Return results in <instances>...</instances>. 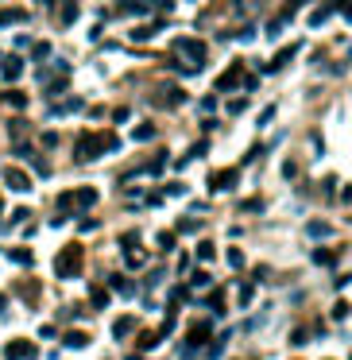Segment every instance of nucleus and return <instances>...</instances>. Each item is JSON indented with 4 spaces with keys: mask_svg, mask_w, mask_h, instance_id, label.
Wrapping results in <instances>:
<instances>
[{
    "mask_svg": "<svg viewBox=\"0 0 352 360\" xmlns=\"http://www.w3.org/2000/svg\"><path fill=\"white\" fill-rule=\"evenodd\" d=\"M19 70H24V62H19V58H4V78H8V81H16Z\"/></svg>",
    "mask_w": 352,
    "mask_h": 360,
    "instance_id": "obj_19",
    "label": "nucleus"
},
{
    "mask_svg": "<svg viewBox=\"0 0 352 360\" xmlns=\"http://www.w3.org/2000/svg\"><path fill=\"white\" fill-rule=\"evenodd\" d=\"M31 352H35V349H31L27 341H12L8 349H4V356H12V360H16V356H31Z\"/></svg>",
    "mask_w": 352,
    "mask_h": 360,
    "instance_id": "obj_14",
    "label": "nucleus"
},
{
    "mask_svg": "<svg viewBox=\"0 0 352 360\" xmlns=\"http://www.w3.org/2000/svg\"><path fill=\"white\" fill-rule=\"evenodd\" d=\"M159 248H174V237L170 232H159Z\"/></svg>",
    "mask_w": 352,
    "mask_h": 360,
    "instance_id": "obj_37",
    "label": "nucleus"
},
{
    "mask_svg": "<svg viewBox=\"0 0 352 360\" xmlns=\"http://www.w3.org/2000/svg\"><path fill=\"white\" fill-rule=\"evenodd\" d=\"M329 16H333V4H325V8H317L314 16H310V24H314V27H321V24H325Z\"/></svg>",
    "mask_w": 352,
    "mask_h": 360,
    "instance_id": "obj_23",
    "label": "nucleus"
},
{
    "mask_svg": "<svg viewBox=\"0 0 352 360\" xmlns=\"http://www.w3.org/2000/svg\"><path fill=\"white\" fill-rule=\"evenodd\" d=\"M31 54H35V58H47V54H51V43H39V47H35Z\"/></svg>",
    "mask_w": 352,
    "mask_h": 360,
    "instance_id": "obj_38",
    "label": "nucleus"
},
{
    "mask_svg": "<svg viewBox=\"0 0 352 360\" xmlns=\"http://www.w3.org/2000/svg\"><path fill=\"white\" fill-rule=\"evenodd\" d=\"M74 19H78V0H62V12H58V24L70 27Z\"/></svg>",
    "mask_w": 352,
    "mask_h": 360,
    "instance_id": "obj_10",
    "label": "nucleus"
},
{
    "mask_svg": "<svg viewBox=\"0 0 352 360\" xmlns=\"http://www.w3.org/2000/svg\"><path fill=\"white\" fill-rule=\"evenodd\" d=\"M0 310H4V299H0Z\"/></svg>",
    "mask_w": 352,
    "mask_h": 360,
    "instance_id": "obj_40",
    "label": "nucleus"
},
{
    "mask_svg": "<svg viewBox=\"0 0 352 360\" xmlns=\"http://www.w3.org/2000/svg\"><path fill=\"white\" fill-rule=\"evenodd\" d=\"M225 345H229V333H221V337H217V341H213V349H209V356H213V360H217V356H221V352H225Z\"/></svg>",
    "mask_w": 352,
    "mask_h": 360,
    "instance_id": "obj_29",
    "label": "nucleus"
},
{
    "mask_svg": "<svg viewBox=\"0 0 352 360\" xmlns=\"http://www.w3.org/2000/svg\"><path fill=\"white\" fill-rule=\"evenodd\" d=\"M74 202H81V205H78V209H89V205L97 202V190H93V186H81V190H78V194H74Z\"/></svg>",
    "mask_w": 352,
    "mask_h": 360,
    "instance_id": "obj_13",
    "label": "nucleus"
},
{
    "mask_svg": "<svg viewBox=\"0 0 352 360\" xmlns=\"http://www.w3.org/2000/svg\"><path fill=\"white\" fill-rule=\"evenodd\" d=\"M229 264L232 267H244V252H240V248H229Z\"/></svg>",
    "mask_w": 352,
    "mask_h": 360,
    "instance_id": "obj_34",
    "label": "nucleus"
},
{
    "mask_svg": "<svg viewBox=\"0 0 352 360\" xmlns=\"http://www.w3.org/2000/svg\"><path fill=\"white\" fill-rule=\"evenodd\" d=\"M0 209H4V202H0Z\"/></svg>",
    "mask_w": 352,
    "mask_h": 360,
    "instance_id": "obj_41",
    "label": "nucleus"
},
{
    "mask_svg": "<svg viewBox=\"0 0 352 360\" xmlns=\"http://www.w3.org/2000/svg\"><path fill=\"white\" fill-rule=\"evenodd\" d=\"M170 47H174L178 54H186L194 66H202V62H205V43H197V39H186V35H182V39H174Z\"/></svg>",
    "mask_w": 352,
    "mask_h": 360,
    "instance_id": "obj_3",
    "label": "nucleus"
},
{
    "mask_svg": "<svg viewBox=\"0 0 352 360\" xmlns=\"http://www.w3.org/2000/svg\"><path fill=\"white\" fill-rule=\"evenodd\" d=\"M66 345H70V349H85V345H89V333H66Z\"/></svg>",
    "mask_w": 352,
    "mask_h": 360,
    "instance_id": "obj_24",
    "label": "nucleus"
},
{
    "mask_svg": "<svg viewBox=\"0 0 352 360\" xmlns=\"http://www.w3.org/2000/svg\"><path fill=\"white\" fill-rule=\"evenodd\" d=\"M78 271H81V248L78 244H66L58 252V260H54V275H58V279H74Z\"/></svg>",
    "mask_w": 352,
    "mask_h": 360,
    "instance_id": "obj_2",
    "label": "nucleus"
},
{
    "mask_svg": "<svg viewBox=\"0 0 352 360\" xmlns=\"http://www.w3.org/2000/svg\"><path fill=\"white\" fill-rule=\"evenodd\" d=\"M213 256H217V248H213L209 240H202V244H197V260H205V264H209Z\"/></svg>",
    "mask_w": 352,
    "mask_h": 360,
    "instance_id": "obj_25",
    "label": "nucleus"
},
{
    "mask_svg": "<svg viewBox=\"0 0 352 360\" xmlns=\"http://www.w3.org/2000/svg\"><path fill=\"white\" fill-rule=\"evenodd\" d=\"M275 120V105H267L263 113H259V128H263V124H271Z\"/></svg>",
    "mask_w": 352,
    "mask_h": 360,
    "instance_id": "obj_35",
    "label": "nucleus"
},
{
    "mask_svg": "<svg viewBox=\"0 0 352 360\" xmlns=\"http://www.w3.org/2000/svg\"><path fill=\"white\" fill-rule=\"evenodd\" d=\"M182 101H186V93L178 86H167L163 93H159V105H182Z\"/></svg>",
    "mask_w": 352,
    "mask_h": 360,
    "instance_id": "obj_11",
    "label": "nucleus"
},
{
    "mask_svg": "<svg viewBox=\"0 0 352 360\" xmlns=\"http://www.w3.org/2000/svg\"><path fill=\"white\" fill-rule=\"evenodd\" d=\"M240 306H252V283H244V287H240Z\"/></svg>",
    "mask_w": 352,
    "mask_h": 360,
    "instance_id": "obj_33",
    "label": "nucleus"
},
{
    "mask_svg": "<svg viewBox=\"0 0 352 360\" xmlns=\"http://www.w3.org/2000/svg\"><path fill=\"white\" fill-rule=\"evenodd\" d=\"M236 86H240V66H229V70L217 78V89H221V93H229V89H236Z\"/></svg>",
    "mask_w": 352,
    "mask_h": 360,
    "instance_id": "obj_6",
    "label": "nucleus"
},
{
    "mask_svg": "<svg viewBox=\"0 0 352 360\" xmlns=\"http://www.w3.org/2000/svg\"><path fill=\"white\" fill-rule=\"evenodd\" d=\"M306 232H310L314 240H325V237H329V225H325V221H310Z\"/></svg>",
    "mask_w": 352,
    "mask_h": 360,
    "instance_id": "obj_18",
    "label": "nucleus"
},
{
    "mask_svg": "<svg viewBox=\"0 0 352 360\" xmlns=\"http://www.w3.org/2000/svg\"><path fill=\"white\" fill-rule=\"evenodd\" d=\"M136 329V317H116V325H113V333L116 337H128Z\"/></svg>",
    "mask_w": 352,
    "mask_h": 360,
    "instance_id": "obj_17",
    "label": "nucleus"
},
{
    "mask_svg": "<svg viewBox=\"0 0 352 360\" xmlns=\"http://www.w3.org/2000/svg\"><path fill=\"white\" fill-rule=\"evenodd\" d=\"M116 12H124V16H143V12H147V4H136V0H124V4H120Z\"/></svg>",
    "mask_w": 352,
    "mask_h": 360,
    "instance_id": "obj_20",
    "label": "nucleus"
},
{
    "mask_svg": "<svg viewBox=\"0 0 352 360\" xmlns=\"http://www.w3.org/2000/svg\"><path fill=\"white\" fill-rule=\"evenodd\" d=\"M24 19H27V12H24V8H4V12H0V27L24 24Z\"/></svg>",
    "mask_w": 352,
    "mask_h": 360,
    "instance_id": "obj_12",
    "label": "nucleus"
},
{
    "mask_svg": "<svg viewBox=\"0 0 352 360\" xmlns=\"http://www.w3.org/2000/svg\"><path fill=\"white\" fill-rule=\"evenodd\" d=\"M205 151H209V143H194V147H190V155L182 159V163H178V167H186V163H190V159H197V155H205Z\"/></svg>",
    "mask_w": 352,
    "mask_h": 360,
    "instance_id": "obj_28",
    "label": "nucleus"
},
{
    "mask_svg": "<svg viewBox=\"0 0 352 360\" xmlns=\"http://www.w3.org/2000/svg\"><path fill=\"white\" fill-rule=\"evenodd\" d=\"M163 163H167V151H159V155L151 159V167H147V171H151V175H159V171H163Z\"/></svg>",
    "mask_w": 352,
    "mask_h": 360,
    "instance_id": "obj_31",
    "label": "nucleus"
},
{
    "mask_svg": "<svg viewBox=\"0 0 352 360\" xmlns=\"http://www.w3.org/2000/svg\"><path fill=\"white\" fill-rule=\"evenodd\" d=\"M108 287H113V290H120V294H132V283L124 279V275H108Z\"/></svg>",
    "mask_w": 352,
    "mask_h": 360,
    "instance_id": "obj_22",
    "label": "nucleus"
},
{
    "mask_svg": "<svg viewBox=\"0 0 352 360\" xmlns=\"http://www.w3.org/2000/svg\"><path fill=\"white\" fill-rule=\"evenodd\" d=\"M344 19H348V24H352V8H344Z\"/></svg>",
    "mask_w": 352,
    "mask_h": 360,
    "instance_id": "obj_39",
    "label": "nucleus"
},
{
    "mask_svg": "<svg viewBox=\"0 0 352 360\" xmlns=\"http://www.w3.org/2000/svg\"><path fill=\"white\" fill-rule=\"evenodd\" d=\"M116 147H120V140H116L113 132H105V136H85V140L78 143V151H74V159H78V163H93V159L108 155V151H116Z\"/></svg>",
    "mask_w": 352,
    "mask_h": 360,
    "instance_id": "obj_1",
    "label": "nucleus"
},
{
    "mask_svg": "<svg viewBox=\"0 0 352 360\" xmlns=\"http://www.w3.org/2000/svg\"><path fill=\"white\" fill-rule=\"evenodd\" d=\"M120 244H124V252H136V248H140V237H136V232H124Z\"/></svg>",
    "mask_w": 352,
    "mask_h": 360,
    "instance_id": "obj_30",
    "label": "nucleus"
},
{
    "mask_svg": "<svg viewBox=\"0 0 352 360\" xmlns=\"http://www.w3.org/2000/svg\"><path fill=\"white\" fill-rule=\"evenodd\" d=\"M151 136H155V124H140L136 128V140H151Z\"/></svg>",
    "mask_w": 352,
    "mask_h": 360,
    "instance_id": "obj_32",
    "label": "nucleus"
},
{
    "mask_svg": "<svg viewBox=\"0 0 352 360\" xmlns=\"http://www.w3.org/2000/svg\"><path fill=\"white\" fill-rule=\"evenodd\" d=\"M43 93H47V97H58V93H66V78H51V81L43 78Z\"/></svg>",
    "mask_w": 352,
    "mask_h": 360,
    "instance_id": "obj_15",
    "label": "nucleus"
},
{
    "mask_svg": "<svg viewBox=\"0 0 352 360\" xmlns=\"http://www.w3.org/2000/svg\"><path fill=\"white\" fill-rule=\"evenodd\" d=\"M4 182H8V190H16V194H31V178H27L24 171H16V167L4 171Z\"/></svg>",
    "mask_w": 352,
    "mask_h": 360,
    "instance_id": "obj_4",
    "label": "nucleus"
},
{
    "mask_svg": "<svg viewBox=\"0 0 352 360\" xmlns=\"http://www.w3.org/2000/svg\"><path fill=\"white\" fill-rule=\"evenodd\" d=\"M314 264H317V267H333V264H337V256L325 252V248H317V252H314Z\"/></svg>",
    "mask_w": 352,
    "mask_h": 360,
    "instance_id": "obj_21",
    "label": "nucleus"
},
{
    "mask_svg": "<svg viewBox=\"0 0 352 360\" xmlns=\"http://www.w3.org/2000/svg\"><path fill=\"white\" fill-rule=\"evenodd\" d=\"M209 329H213L209 322H194L190 325V345H205L209 341Z\"/></svg>",
    "mask_w": 352,
    "mask_h": 360,
    "instance_id": "obj_9",
    "label": "nucleus"
},
{
    "mask_svg": "<svg viewBox=\"0 0 352 360\" xmlns=\"http://www.w3.org/2000/svg\"><path fill=\"white\" fill-rule=\"evenodd\" d=\"M8 260H12V264H35V256H31V252H27V248H8Z\"/></svg>",
    "mask_w": 352,
    "mask_h": 360,
    "instance_id": "obj_16",
    "label": "nucleus"
},
{
    "mask_svg": "<svg viewBox=\"0 0 352 360\" xmlns=\"http://www.w3.org/2000/svg\"><path fill=\"white\" fill-rule=\"evenodd\" d=\"M205 302H209V310H213V314H221V310H225V294H221V290H213V294H209Z\"/></svg>",
    "mask_w": 352,
    "mask_h": 360,
    "instance_id": "obj_26",
    "label": "nucleus"
},
{
    "mask_svg": "<svg viewBox=\"0 0 352 360\" xmlns=\"http://www.w3.org/2000/svg\"><path fill=\"white\" fill-rule=\"evenodd\" d=\"M259 4H263V0H232V8H236V12H255Z\"/></svg>",
    "mask_w": 352,
    "mask_h": 360,
    "instance_id": "obj_27",
    "label": "nucleus"
},
{
    "mask_svg": "<svg viewBox=\"0 0 352 360\" xmlns=\"http://www.w3.org/2000/svg\"><path fill=\"white\" fill-rule=\"evenodd\" d=\"M190 283H194V287H209L213 279H209V275H205V271H197V275H194V279H190Z\"/></svg>",
    "mask_w": 352,
    "mask_h": 360,
    "instance_id": "obj_36",
    "label": "nucleus"
},
{
    "mask_svg": "<svg viewBox=\"0 0 352 360\" xmlns=\"http://www.w3.org/2000/svg\"><path fill=\"white\" fill-rule=\"evenodd\" d=\"M85 109V101L81 97H70L66 105H51V116H70V113H81Z\"/></svg>",
    "mask_w": 352,
    "mask_h": 360,
    "instance_id": "obj_8",
    "label": "nucleus"
},
{
    "mask_svg": "<svg viewBox=\"0 0 352 360\" xmlns=\"http://www.w3.org/2000/svg\"><path fill=\"white\" fill-rule=\"evenodd\" d=\"M236 186V171H217L209 178V190H232Z\"/></svg>",
    "mask_w": 352,
    "mask_h": 360,
    "instance_id": "obj_5",
    "label": "nucleus"
},
{
    "mask_svg": "<svg viewBox=\"0 0 352 360\" xmlns=\"http://www.w3.org/2000/svg\"><path fill=\"white\" fill-rule=\"evenodd\" d=\"M302 51V47L298 43H294V47H282V51L279 54H275V62H271V66H267V74H275V70H282V66H287V62H291L294 58V54H298Z\"/></svg>",
    "mask_w": 352,
    "mask_h": 360,
    "instance_id": "obj_7",
    "label": "nucleus"
}]
</instances>
